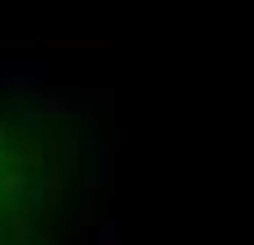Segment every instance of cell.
Wrapping results in <instances>:
<instances>
[{
  "instance_id": "1",
  "label": "cell",
  "mask_w": 254,
  "mask_h": 245,
  "mask_svg": "<svg viewBox=\"0 0 254 245\" xmlns=\"http://www.w3.org/2000/svg\"><path fill=\"white\" fill-rule=\"evenodd\" d=\"M99 227H104V236H99V245H118V231H113V222H109V217H99Z\"/></svg>"
}]
</instances>
